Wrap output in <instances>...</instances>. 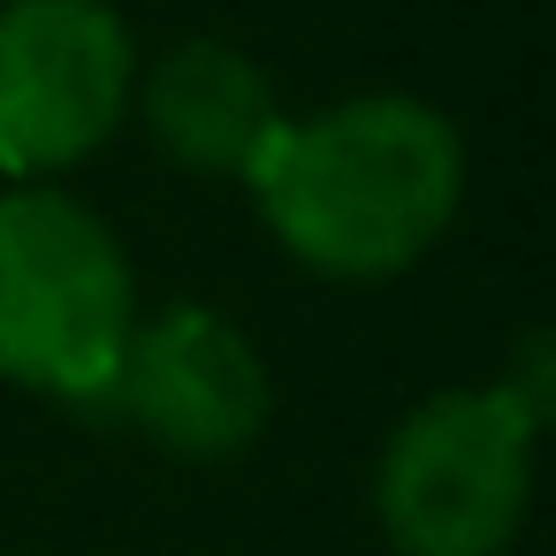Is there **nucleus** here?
Masks as SVG:
<instances>
[{
	"instance_id": "5",
	"label": "nucleus",
	"mask_w": 556,
	"mask_h": 556,
	"mask_svg": "<svg viewBox=\"0 0 556 556\" xmlns=\"http://www.w3.org/2000/svg\"><path fill=\"white\" fill-rule=\"evenodd\" d=\"M115 419H130L153 450L191 457V465H222L244 457L267 434V358L260 343L214 313V305H168L146 313L108 374V389L92 396Z\"/></svg>"
},
{
	"instance_id": "6",
	"label": "nucleus",
	"mask_w": 556,
	"mask_h": 556,
	"mask_svg": "<svg viewBox=\"0 0 556 556\" xmlns=\"http://www.w3.org/2000/svg\"><path fill=\"white\" fill-rule=\"evenodd\" d=\"M138 115H146V138H153V153L168 168L222 176V184H244L260 168V153L275 146V130L290 123L275 108L267 70L244 47H229V39L168 47L138 77Z\"/></svg>"
},
{
	"instance_id": "4",
	"label": "nucleus",
	"mask_w": 556,
	"mask_h": 556,
	"mask_svg": "<svg viewBox=\"0 0 556 556\" xmlns=\"http://www.w3.org/2000/svg\"><path fill=\"white\" fill-rule=\"evenodd\" d=\"M138 92V39L108 0H0V176L92 161Z\"/></svg>"
},
{
	"instance_id": "1",
	"label": "nucleus",
	"mask_w": 556,
	"mask_h": 556,
	"mask_svg": "<svg viewBox=\"0 0 556 556\" xmlns=\"http://www.w3.org/2000/svg\"><path fill=\"white\" fill-rule=\"evenodd\" d=\"M244 184L298 267L328 282H389L450 229L465 199V146L442 108L366 92L282 123Z\"/></svg>"
},
{
	"instance_id": "3",
	"label": "nucleus",
	"mask_w": 556,
	"mask_h": 556,
	"mask_svg": "<svg viewBox=\"0 0 556 556\" xmlns=\"http://www.w3.org/2000/svg\"><path fill=\"white\" fill-rule=\"evenodd\" d=\"M541 419L503 389H442L412 404L374 465V518L396 556H503L533 495Z\"/></svg>"
},
{
	"instance_id": "2",
	"label": "nucleus",
	"mask_w": 556,
	"mask_h": 556,
	"mask_svg": "<svg viewBox=\"0 0 556 556\" xmlns=\"http://www.w3.org/2000/svg\"><path fill=\"white\" fill-rule=\"evenodd\" d=\"M138 328V282L115 229L70 191H0V381L92 404Z\"/></svg>"
}]
</instances>
